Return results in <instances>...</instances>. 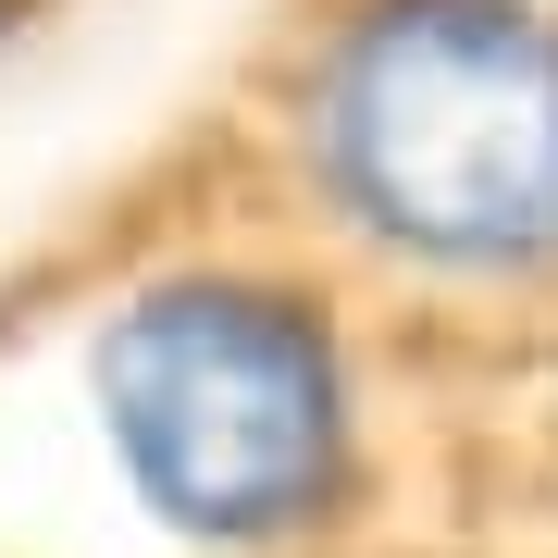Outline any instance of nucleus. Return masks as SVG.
I'll return each instance as SVG.
<instances>
[{
  "mask_svg": "<svg viewBox=\"0 0 558 558\" xmlns=\"http://www.w3.org/2000/svg\"><path fill=\"white\" fill-rule=\"evenodd\" d=\"M100 422L124 484L199 546H286L348 497V385L299 299L174 274L112 311Z\"/></svg>",
  "mask_w": 558,
  "mask_h": 558,
  "instance_id": "obj_2",
  "label": "nucleus"
},
{
  "mask_svg": "<svg viewBox=\"0 0 558 558\" xmlns=\"http://www.w3.org/2000/svg\"><path fill=\"white\" fill-rule=\"evenodd\" d=\"M311 161L385 248L521 274L558 248V25L509 0H360L311 62Z\"/></svg>",
  "mask_w": 558,
  "mask_h": 558,
  "instance_id": "obj_1",
  "label": "nucleus"
}]
</instances>
